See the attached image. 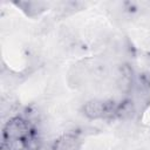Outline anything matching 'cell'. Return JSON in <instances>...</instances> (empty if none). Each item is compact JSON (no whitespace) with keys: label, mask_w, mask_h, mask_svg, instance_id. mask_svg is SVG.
I'll list each match as a JSON object with an SVG mask.
<instances>
[{"label":"cell","mask_w":150,"mask_h":150,"mask_svg":"<svg viewBox=\"0 0 150 150\" xmlns=\"http://www.w3.org/2000/svg\"><path fill=\"white\" fill-rule=\"evenodd\" d=\"M33 128L32 124L23 117L15 116L8 120L4 128V141L5 142H26L32 137Z\"/></svg>","instance_id":"6da1fadb"},{"label":"cell","mask_w":150,"mask_h":150,"mask_svg":"<svg viewBox=\"0 0 150 150\" xmlns=\"http://www.w3.org/2000/svg\"><path fill=\"white\" fill-rule=\"evenodd\" d=\"M82 111L88 118L98 120L116 114L117 105H115L112 101L102 100V98H91L83 104Z\"/></svg>","instance_id":"7a4b0ae2"},{"label":"cell","mask_w":150,"mask_h":150,"mask_svg":"<svg viewBox=\"0 0 150 150\" xmlns=\"http://www.w3.org/2000/svg\"><path fill=\"white\" fill-rule=\"evenodd\" d=\"M52 148L53 150H81V139L77 135L67 132L57 137Z\"/></svg>","instance_id":"3957f363"}]
</instances>
